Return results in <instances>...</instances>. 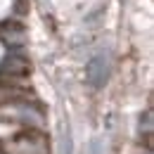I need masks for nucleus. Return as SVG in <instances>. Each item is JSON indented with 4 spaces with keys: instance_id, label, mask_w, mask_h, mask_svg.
<instances>
[{
    "instance_id": "1",
    "label": "nucleus",
    "mask_w": 154,
    "mask_h": 154,
    "mask_svg": "<svg viewBox=\"0 0 154 154\" xmlns=\"http://www.w3.org/2000/svg\"><path fill=\"white\" fill-rule=\"evenodd\" d=\"M14 14V0H0V21Z\"/></svg>"
},
{
    "instance_id": "2",
    "label": "nucleus",
    "mask_w": 154,
    "mask_h": 154,
    "mask_svg": "<svg viewBox=\"0 0 154 154\" xmlns=\"http://www.w3.org/2000/svg\"><path fill=\"white\" fill-rule=\"evenodd\" d=\"M2 55H5V45H2V40H0V59H2Z\"/></svg>"
}]
</instances>
